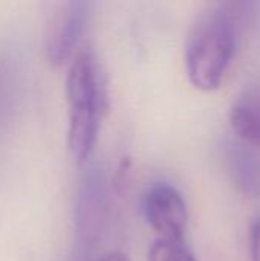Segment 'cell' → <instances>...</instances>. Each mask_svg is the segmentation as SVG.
<instances>
[{
	"label": "cell",
	"mask_w": 260,
	"mask_h": 261,
	"mask_svg": "<svg viewBox=\"0 0 260 261\" xmlns=\"http://www.w3.org/2000/svg\"><path fill=\"white\" fill-rule=\"evenodd\" d=\"M256 3H221L193 26L185 44V70L192 86L202 92L221 87L233 61L239 32L256 14Z\"/></svg>",
	"instance_id": "1"
},
{
	"label": "cell",
	"mask_w": 260,
	"mask_h": 261,
	"mask_svg": "<svg viewBox=\"0 0 260 261\" xmlns=\"http://www.w3.org/2000/svg\"><path fill=\"white\" fill-rule=\"evenodd\" d=\"M67 145L72 158L84 164L97 144L103 116L107 110V83L101 64L89 47L72 57L66 76Z\"/></svg>",
	"instance_id": "2"
},
{
	"label": "cell",
	"mask_w": 260,
	"mask_h": 261,
	"mask_svg": "<svg viewBox=\"0 0 260 261\" xmlns=\"http://www.w3.org/2000/svg\"><path fill=\"white\" fill-rule=\"evenodd\" d=\"M107 185L98 167L83 174L75 199L74 261H95L107 220Z\"/></svg>",
	"instance_id": "3"
},
{
	"label": "cell",
	"mask_w": 260,
	"mask_h": 261,
	"mask_svg": "<svg viewBox=\"0 0 260 261\" xmlns=\"http://www.w3.org/2000/svg\"><path fill=\"white\" fill-rule=\"evenodd\" d=\"M144 216L159 239L184 240L188 211L181 193L169 184L153 185L144 196Z\"/></svg>",
	"instance_id": "4"
},
{
	"label": "cell",
	"mask_w": 260,
	"mask_h": 261,
	"mask_svg": "<svg viewBox=\"0 0 260 261\" xmlns=\"http://www.w3.org/2000/svg\"><path fill=\"white\" fill-rule=\"evenodd\" d=\"M92 3L72 0L57 12L46 41V55L52 64H61L77 52L78 41L90 17Z\"/></svg>",
	"instance_id": "5"
},
{
	"label": "cell",
	"mask_w": 260,
	"mask_h": 261,
	"mask_svg": "<svg viewBox=\"0 0 260 261\" xmlns=\"http://www.w3.org/2000/svg\"><path fill=\"white\" fill-rule=\"evenodd\" d=\"M224 161L236 191L245 199H260V153L257 148L236 139L224 145Z\"/></svg>",
	"instance_id": "6"
},
{
	"label": "cell",
	"mask_w": 260,
	"mask_h": 261,
	"mask_svg": "<svg viewBox=\"0 0 260 261\" xmlns=\"http://www.w3.org/2000/svg\"><path fill=\"white\" fill-rule=\"evenodd\" d=\"M230 125L239 141L260 150V84L245 89L233 102Z\"/></svg>",
	"instance_id": "7"
},
{
	"label": "cell",
	"mask_w": 260,
	"mask_h": 261,
	"mask_svg": "<svg viewBox=\"0 0 260 261\" xmlns=\"http://www.w3.org/2000/svg\"><path fill=\"white\" fill-rule=\"evenodd\" d=\"M147 261H198L184 240L158 239L149 249Z\"/></svg>",
	"instance_id": "8"
},
{
	"label": "cell",
	"mask_w": 260,
	"mask_h": 261,
	"mask_svg": "<svg viewBox=\"0 0 260 261\" xmlns=\"http://www.w3.org/2000/svg\"><path fill=\"white\" fill-rule=\"evenodd\" d=\"M250 252H251V261H260V217L251 226L250 234Z\"/></svg>",
	"instance_id": "9"
},
{
	"label": "cell",
	"mask_w": 260,
	"mask_h": 261,
	"mask_svg": "<svg viewBox=\"0 0 260 261\" xmlns=\"http://www.w3.org/2000/svg\"><path fill=\"white\" fill-rule=\"evenodd\" d=\"M95 261H130V258H129L124 252L112 251V252H107V254L100 255Z\"/></svg>",
	"instance_id": "10"
}]
</instances>
